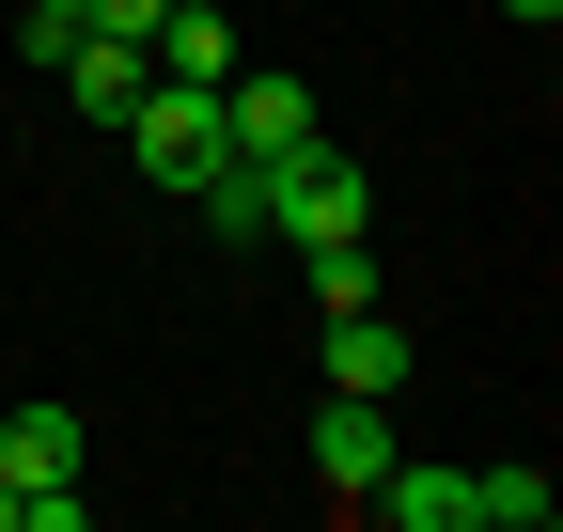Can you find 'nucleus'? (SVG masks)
Wrapping results in <instances>:
<instances>
[{
  "mask_svg": "<svg viewBox=\"0 0 563 532\" xmlns=\"http://www.w3.org/2000/svg\"><path fill=\"white\" fill-rule=\"evenodd\" d=\"M125 157H141V188H157V204H188V188L235 157V142H220V95H203V79H141V110H125Z\"/></svg>",
  "mask_w": 563,
  "mask_h": 532,
  "instance_id": "nucleus-1",
  "label": "nucleus"
},
{
  "mask_svg": "<svg viewBox=\"0 0 563 532\" xmlns=\"http://www.w3.org/2000/svg\"><path fill=\"white\" fill-rule=\"evenodd\" d=\"M266 235H282V251H313V235H376V173L329 157V142L266 157Z\"/></svg>",
  "mask_w": 563,
  "mask_h": 532,
  "instance_id": "nucleus-2",
  "label": "nucleus"
},
{
  "mask_svg": "<svg viewBox=\"0 0 563 532\" xmlns=\"http://www.w3.org/2000/svg\"><path fill=\"white\" fill-rule=\"evenodd\" d=\"M220 142L235 157H298V142H329V110H313L298 63H235V79H220Z\"/></svg>",
  "mask_w": 563,
  "mask_h": 532,
  "instance_id": "nucleus-3",
  "label": "nucleus"
},
{
  "mask_svg": "<svg viewBox=\"0 0 563 532\" xmlns=\"http://www.w3.org/2000/svg\"><path fill=\"white\" fill-rule=\"evenodd\" d=\"M391 408H376V391H329V408H313V486H344V501H361L376 470H391Z\"/></svg>",
  "mask_w": 563,
  "mask_h": 532,
  "instance_id": "nucleus-4",
  "label": "nucleus"
},
{
  "mask_svg": "<svg viewBox=\"0 0 563 532\" xmlns=\"http://www.w3.org/2000/svg\"><path fill=\"white\" fill-rule=\"evenodd\" d=\"M47 79L79 95L95 125H125V110H141V79H157V47H125V32H95V16H79V32H63V63H47Z\"/></svg>",
  "mask_w": 563,
  "mask_h": 532,
  "instance_id": "nucleus-5",
  "label": "nucleus"
},
{
  "mask_svg": "<svg viewBox=\"0 0 563 532\" xmlns=\"http://www.w3.org/2000/svg\"><path fill=\"white\" fill-rule=\"evenodd\" d=\"M329 391H376V408L407 391V313H391V298H361V313H329Z\"/></svg>",
  "mask_w": 563,
  "mask_h": 532,
  "instance_id": "nucleus-6",
  "label": "nucleus"
},
{
  "mask_svg": "<svg viewBox=\"0 0 563 532\" xmlns=\"http://www.w3.org/2000/svg\"><path fill=\"white\" fill-rule=\"evenodd\" d=\"M361 517H391V532H470V470H422V454H391V470L361 486Z\"/></svg>",
  "mask_w": 563,
  "mask_h": 532,
  "instance_id": "nucleus-7",
  "label": "nucleus"
},
{
  "mask_svg": "<svg viewBox=\"0 0 563 532\" xmlns=\"http://www.w3.org/2000/svg\"><path fill=\"white\" fill-rule=\"evenodd\" d=\"M157 79H203V95L235 79V16H220V0H173V16H157Z\"/></svg>",
  "mask_w": 563,
  "mask_h": 532,
  "instance_id": "nucleus-8",
  "label": "nucleus"
},
{
  "mask_svg": "<svg viewBox=\"0 0 563 532\" xmlns=\"http://www.w3.org/2000/svg\"><path fill=\"white\" fill-rule=\"evenodd\" d=\"M63 470H79V408H47V391H32V408L0 423V486H63Z\"/></svg>",
  "mask_w": 563,
  "mask_h": 532,
  "instance_id": "nucleus-9",
  "label": "nucleus"
},
{
  "mask_svg": "<svg viewBox=\"0 0 563 532\" xmlns=\"http://www.w3.org/2000/svg\"><path fill=\"white\" fill-rule=\"evenodd\" d=\"M563 517V486L532 470V454H517V470H470V532H548Z\"/></svg>",
  "mask_w": 563,
  "mask_h": 532,
  "instance_id": "nucleus-10",
  "label": "nucleus"
},
{
  "mask_svg": "<svg viewBox=\"0 0 563 532\" xmlns=\"http://www.w3.org/2000/svg\"><path fill=\"white\" fill-rule=\"evenodd\" d=\"M298 266H313V298H329V313H361V298H391V266H376V235H313Z\"/></svg>",
  "mask_w": 563,
  "mask_h": 532,
  "instance_id": "nucleus-11",
  "label": "nucleus"
},
{
  "mask_svg": "<svg viewBox=\"0 0 563 532\" xmlns=\"http://www.w3.org/2000/svg\"><path fill=\"white\" fill-rule=\"evenodd\" d=\"M79 16H95V0H16V47H32V79L63 63V32H79Z\"/></svg>",
  "mask_w": 563,
  "mask_h": 532,
  "instance_id": "nucleus-12",
  "label": "nucleus"
},
{
  "mask_svg": "<svg viewBox=\"0 0 563 532\" xmlns=\"http://www.w3.org/2000/svg\"><path fill=\"white\" fill-rule=\"evenodd\" d=\"M157 16L173 0H95V32H125V47H157Z\"/></svg>",
  "mask_w": 563,
  "mask_h": 532,
  "instance_id": "nucleus-13",
  "label": "nucleus"
},
{
  "mask_svg": "<svg viewBox=\"0 0 563 532\" xmlns=\"http://www.w3.org/2000/svg\"><path fill=\"white\" fill-rule=\"evenodd\" d=\"M501 16H517V32H548V16H563V0H501Z\"/></svg>",
  "mask_w": 563,
  "mask_h": 532,
  "instance_id": "nucleus-14",
  "label": "nucleus"
},
{
  "mask_svg": "<svg viewBox=\"0 0 563 532\" xmlns=\"http://www.w3.org/2000/svg\"><path fill=\"white\" fill-rule=\"evenodd\" d=\"M0 532H16V486H0Z\"/></svg>",
  "mask_w": 563,
  "mask_h": 532,
  "instance_id": "nucleus-15",
  "label": "nucleus"
}]
</instances>
